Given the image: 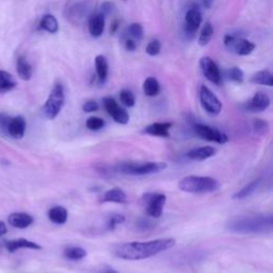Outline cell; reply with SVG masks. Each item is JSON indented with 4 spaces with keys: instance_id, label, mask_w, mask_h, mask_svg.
I'll list each match as a JSON object with an SVG mask.
<instances>
[{
    "instance_id": "obj_47",
    "label": "cell",
    "mask_w": 273,
    "mask_h": 273,
    "mask_svg": "<svg viewBox=\"0 0 273 273\" xmlns=\"http://www.w3.org/2000/svg\"><path fill=\"white\" fill-rule=\"evenodd\" d=\"M118 28H119V21L115 20V21L112 22V25L110 27V32L111 33H115L117 31V30H118Z\"/></svg>"
},
{
    "instance_id": "obj_8",
    "label": "cell",
    "mask_w": 273,
    "mask_h": 273,
    "mask_svg": "<svg viewBox=\"0 0 273 273\" xmlns=\"http://www.w3.org/2000/svg\"><path fill=\"white\" fill-rule=\"evenodd\" d=\"M200 102L203 109L210 116L216 117L222 111V103L220 102L217 95L206 86H202L200 89Z\"/></svg>"
},
{
    "instance_id": "obj_30",
    "label": "cell",
    "mask_w": 273,
    "mask_h": 273,
    "mask_svg": "<svg viewBox=\"0 0 273 273\" xmlns=\"http://www.w3.org/2000/svg\"><path fill=\"white\" fill-rule=\"evenodd\" d=\"M143 92L148 97H155L160 92V85L155 77H147L143 82Z\"/></svg>"
},
{
    "instance_id": "obj_40",
    "label": "cell",
    "mask_w": 273,
    "mask_h": 273,
    "mask_svg": "<svg viewBox=\"0 0 273 273\" xmlns=\"http://www.w3.org/2000/svg\"><path fill=\"white\" fill-rule=\"evenodd\" d=\"M11 120V117L6 113H0V133L7 135V125Z\"/></svg>"
},
{
    "instance_id": "obj_45",
    "label": "cell",
    "mask_w": 273,
    "mask_h": 273,
    "mask_svg": "<svg viewBox=\"0 0 273 273\" xmlns=\"http://www.w3.org/2000/svg\"><path fill=\"white\" fill-rule=\"evenodd\" d=\"M6 232H7V229H6L5 223L3 221H0V237L5 235Z\"/></svg>"
},
{
    "instance_id": "obj_43",
    "label": "cell",
    "mask_w": 273,
    "mask_h": 273,
    "mask_svg": "<svg viewBox=\"0 0 273 273\" xmlns=\"http://www.w3.org/2000/svg\"><path fill=\"white\" fill-rule=\"evenodd\" d=\"M91 273H119V272L116 269H113L112 267L106 266V265H104V266H102L100 268L94 269Z\"/></svg>"
},
{
    "instance_id": "obj_26",
    "label": "cell",
    "mask_w": 273,
    "mask_h": 273,
    "mask_svg": "<svg viewBox=\"0 0 273 273\" xmlns=\"http://www.w3.org/2000/svg\"><path fill=\"white\" fill-rule=\"evenodd\" d=\"M16 86L17 82L10 73L0 70V94L10 92V91L16 88Z\"/></svg>"
},
{
    "instance_id": "obj_11",
    "label": "cell",
    "mask_w": 273,
    "mask_h": 273,
    "mask_svg": "<svg viewBox=\"0 0 273 273\" xmlns=\"http://www.w3.org/2000/svg\"><path fill=\"white\" fill-rule=\"evenodd\" d=\"M193 131L196 136H199L201 139L206 140L209 142H216L219 144H225L229 141L227 136L220 132L217 128L210 127L208 125L201 124V123H195L193 125Z\"/></svg>"
},
{
    "instance_id": "obj_36",
    "label": "cell",
    "mask_w": 273,
    "mask_h": 273,
    "mask_svg": "<svg viewBox=\"0 0 273 273\" xmlns=\"http://www.w3.org/2000/svg\"><path fill=\"white\" fill-rule=\"evenodd\" d=\"M253 131L257 135H265L269 132V123L262 119H255L253 121Z\"/></svg>"
},
{
    "instance_id": "obj_9",
    "label": "cell",
    "mask_w": 273,
    "mask_h": 273,
    "mask_svg": "<svg viewBox=\"0 0 273 273\" xmlns=\"http://www.w3.org/2000/svg\"><path fill=\"white\" fill-rule=\"evenodd\" d=\"M143 203L145 205L146 214L151 218L158 219L162 216L166 196L163 193H145L143 195Z\"/></svg>"
},
{
    "instance_id": "obj_10",
    "label": "cell",
    "mask_w": 273,
    "mask_h": 273,
    "mask_svg": "<svg viewBox=\"0 0 273 273\" xmlns=\"http://www.w3.org/2000/svg\"><path fill=\"white\" fill-rule=\"evenodd\" d=\"M202 13L199 9V6L193 5L186 12L183 29L188 40H192L195 36V33L198 32V30L202 24Z\"/></svg>"
},
{
    "instance_id": "obj_3",
    "label": "cell",
    "mask_w": 273,
    "mask_h": 273,
    "mask_svg": "<svg viewBox=\"0 0 273 273\" xmlns=\"http://www.w3.org/2000/svg\"><path fill=\"white\" fill-rule=\"evenodd\" d=\"M178 188L188 193H211L218 190L220 183L212 177L190 175L179 180Z\"/></svg>"
},
{
    "instance_id": "obj_1",
    "label": "cell",
    "mask_w": 273,
    "mask_h": 273,
    "mask_svg": "<svg viewBox=\"0 0 273 273\" xmlns=\"http://www.w3.org/2000/svg\"><path fill=\"white\" fill-rule=\"evenodd\" d=\"M175 245L176 240L173 238L125 242L116 247L115 254L124 261H141L168 251L175 247Z\"/></svg>"
},
{
    "instance_id": "obj_42",
    "label": "cell",
    "mask_w": 273,
    "mask_h": 273,
    "mask_svg": "<svg viewBox=\"0 0 273 273\" xmlns=\"http://www.w3.org/2000/svg\"><path fill=\"white\" fill-rule=\"evenodd\" d=\"M121 42H122L123 46L125 47L127 51H135L136 48H138V43L135 42L132 39H123L121 40Z\"/></svg>"
},
{
    "instance_id": "obj_23",
    "label": "cell",
    "mask_w": 273,
    "mask_h": 273,
    "mask_svg": "<svg viewBox=\"0 0 273 273\" xmlns=\"http://www.w3.org/2000/svg\"><path fill=\"white\" fill-rule=\"evenodd\" d=\"M16 71L19 78L22 80L28 81L32 77V73H33L32 65L28 62V60L26 59L25 56L18 57L16 61Z\"/></svg>"
},
{
    "instance_id": "obj_24",
    "label": "cell",
    "mask_w": 273,
    "mask_h": 273,
    "mask_svg": "<svg viewBox=\"0 0 273 273\" xmlns=\"http://www.w3.org/2000/svg\"><path fill=\"white\" fill-rule=\"evenodd\" d=\"M95 70H96L98 82L105 83V81L107 80V77H108L109 65H108L107 59H106V57H104L103 55L96 56V58H95Z\"/></svg>"
},
{
    "instance_id": "obj_19",
    "label": "cell",
    "mask_w": 273,
    "mask_h": 273,
    "mask_svg": "<svg viewBox=\"0 0 273 273\" xmlns=\"http://www.w3.org/2000/svg\"><path fill=\"white\" fill-rule=\"evenodd\" d=\"M173 126L170 122H157L147 125L143 130V134H146L148 136H162V138H166L170 136V128Z\"/></svg>"
},
{
    "instance_id": "obj_22",
    "label": "cell",
    "mask_w": 273,
    "mask_h": 273,
    "mask_svg": "<svg viewBox=\"0 0 273 273\" xmlns=\"http://www.w3.org/2000/svg\"><path fill=\"white\" fill-rule=\"evenodd\" d=\"M104 203H117V204H125L127 202V195L123 189L121 188H112L110 190L106 191L103 196Z\"/></svg>"
},
{
    "instance_id": "obj_33",
    "label": "cell",
    "mask_w": 273,
    "mask_h": 273,
    "mask_svg": "<svg viewBox=\"0 0 273 273\" xmlns=\"http://www.w3.org/2000/svg\"><path fill=\"white\" fill-rule=\"evenodd\" d=\"M225 77L235 82V83H242L245 80V73L242 72V70L238 66H233L231 68H227V70L224 72Z\"/></svg>"
},
{
    "instance_id": "obj_7",
    "label": "cell",
    "mask_w": 273,
    "mask_h": 273,
    "mask_svg": "<svg viewBox=\"0 0 273 273\" xmlns=\"http://www.w3.org/2000/svg\"><path fill=\"white\" fill-rule=\"evenodd\" d=\"M91 12V5L87 0H76L67 4L65 15L67 20L74 25H79L85 20Z\"/></svg>"
},
{
    "instance_id": "obj_27",
    "label": "cell",
    "mask_w": 273,
    "mask_h": 273,
    "mask_svg": "<svg viewBox=\"0 0 273 273\" xmlns=\"http://www.w3.org/2000/svg\"><path fill=\"white\" fill-rule=\"evenodd\" d=\"M40 29L50 34H56L59 31V24L57 18L51 14H45L40 20Z\"/></svg>"
},
{
    "instance_id": "obj_39",
    "label": "cell",
    "mask_w": 273,
    "mask_h": 273,
    "mask_svg": "<svg viewBox=\"0 0 273 273\" xmlns=\"http://www.w3.org/2000/svg\"><path fill=\"white\" fill-rule=\"evenodd\" d=\"M115 9H116V4L112 1H104L100 6V10H98L97 12H100L106 17V16H108V15H110L113 11H115Z\"/></svg>"
},
{
    "instance_id": "obj_6",
    "label": "cell",
    "mask_w": 273,
    "mask_h": 273,
    "mask_svg": "<svg viewBox=\"0 0 273 273\" xmlns=\"http://www.w3.org/2000/svg\"><path fill=\"white\" fill-rule=\"evenodd\" d=\"M223 44L227 51L238 56L251 55L256 47L253 42L234 34H226L224 36Z\"/></svg>"
},
{
    "instance_id": "obj_13",
    "label": "cell",
    "mask_w": 273,
    "mask_h": 273,
    "mask_svg": "<svg viewBox=\"0 0 273 273\" xmlns=\"http://www.w3.org/2000/svg\"><path fill=\"white\" fill-rule=\"evenodd\" d=\"M200 67L203 75L208 81L216 86H221L223 77L217 63L210 57H203L200 61Z\"/></svg>"
},
{
    "instance_id": "obj_35",
    "label": "cell",
    "mask_w": 273,
    "mask_h": 273,
    "mask_svg": "<svg viewBox=\"0 0 273 273\" xmlns=\"http://www.w3.org/2000/svg\"><path fill=\"white\" fill-rule=\"evenodd\" d=\"M86 126L90 131L98 132V131L103 130V128L105 127V121L101 118H97V117H90L87 120Z\"/></svg>"
},
{
    "instance_id": "obj_38",
    "label": "cell",
    "mask_w": 273,
    "mask_h": 273,
    "mask_svg": "<svg viewBox=\"0 0 273 273\" xmlns=\"http://www.w3.org/2000/svg\"><path fill=\"white\" fill-rule=\"evenodd\" d=\"M125 220H126V219H125V217H124L123 215H120V214L112 215V216L109 218V221H108V224H107L108 230L113 231L118 225L124 223V222H125Z\"/></svg>"
},
{
    "instance_id": "obj_34",
    "label": "cell",
    "mask_w": 273,
    "mask_h": 273,
    "mask_svg": "<svg viewBox=\"0 0 273 273\" xmlns=\"http://www.w3.org/2000/svg\"><path fill=\"white\" fill-rule=\"evenodd\" d=\"M120 100H121V102H122V104L125 106V107H128V108L134 107L135 104H136L135 95L133 94V92L131 90H127V89H124V90L121 91Z\"/></svg>"
},
{
    "instance_id": "obj_46",
    "label": "cell",
    "mask_w": 273,
    "mask_h": 273,
    "mask_svg": "<svg viewBox=\"0 0 273 273\" xmlns=\"http://www.w3.org/2000/svg\"><path fill=\"white\" fill-rule=\"evenodd\" d=\"M212 3H214V0H202V4L205 9H210Z\"/></svg>"
},
{
    "instance_id": "obj_21",
    "label": "cell",
    "mask_w": 273,
    "mask_h": 273,
    "mask_svg": "<svg viewBox=\"0 0 273 273\" xmlns=\"http://www.w3.org/2000/svg\"><path fill=\"white\" fill-rule=\"evenodd\" d=\"M144 31H143V27L139 22H133L128 27L125 28L124 31L121 34V40L123 39H132L136 43H140L143 39Z\"/></svg>"
},
{
    "instance_id": "obj_32",
    "label": "cell",
    "mask_w": 273,
    "mask_h": 273,
    "mask_svg": "<svg viewBox=\"0 0 273 273\" xmlns=\"http://www.w3.org/2000/svg\"><path fill=\"white\" fill-rule=\"evenodd\" d=\"M88 253L86 250L80 247H71L64 251V256L70 261H80L85 259Z\"/></svg>"
},
{
    "instance_id": "obj_29",
    "label": "cell",
    "mask_w": 273,
    "mask_h": 273,
    "mask_svg": "<svg viewBox=\"0 0 273 273\" xmlns=\"http://www.w3.org/2000/svg\"><path fill=\"white\" fill-rule=\"evenodd\" d=\"M260 185H261V179L260 178L252 180L251 183H249L248 185H246L244 188L241 189V190H239L238 192L235 193L233 195V199H235V200H244V199L249 198L250 195H252L257 190V188L260 187Z\"/></svg>"
},
{
    "instance_id": "obj_20",
    "label": "cell",
    "mask_w": 273,
    "mask_h": 273,
    "mask_svg": "<svg viewBox=\"0 0 273 273\" xmlns=\"http://www.w3.org/2000/svg\"><path fill=\"white\" fill-rule=\"evenodd\" d=\"M216 154L217 148L212 146H201L189 150L186 156L193 161H204L210 157H214Z\"/></svg>"
},
{
    "instance_id": "obj_17",
    "label": "cell",
    "mask_w": 273,
    "mask_h": 273,
    "mask_svg": "<svg viewBox=\"0 0 273 273\" xmlns=\"http://www.w3.org/2000/svg\"><path fill=\"white\" fill-rule=\"evenodd\" d=\"M5 249L9 251L10 253L16 252L17 250L20 249H30V250H41L42 247L36 244L34 241H30L25 238H18V239H13L4 242Z\"/></svg>"
},
{
    "instance_id": "obj_4",
    "label": "cell",
    "mask_w": 273,
    "mask_h": 273,
    "mask_svg": "<svg viewBox=\"0 0 273 273\" xmlns=\"http://www.w3.org/2000/svg\"><path fill=\"white\" fill-rule=\"evenodd\" d=\"M165 162H121L118 165L113 166V169L117 173L124 174V175H133V176H142L149 175V174L159 173L166 169Z\"/></svg>"
},
{
    "instance_id": "obj_15",
    "label": "cell",
    "mask_w": 273,
    "mask_h": 273,
    "mask_svg": "<svg viewBox=\"0 0 273 273\" xmlns=\"http://www.w3.org/2000/svg\"><path fill=\"white\" fill-rule=\"evenodd\" d=\"M27 123L24 117L17 116L11 118L9 125H7V135L14 139H21L25 136Z\"/></svg>"
},
{
    "instance_id": "obj_12",
    "label": "cell",
    "mask_w": 273,
    "mask_h": 273,
    "mask_svg": "<svg viewBox=\"0 0 273 273\" xmlns=\"http://www.w3.org/2000/svg\"><path fill=\"white\" fill-rule=\"evenodd\" d=\"M103 104L106 111L108 112V115L113 119L115 122L121 125H126L130 122V113L127 112L125 108L121 107L115 98L105 97L103 100Z\"/></svg>"
},
{
    "instance_id": "obj_44",
    "label": "cell",
    "mask_w": 273,
    "mask_h": 273,
    "mask_svg": "<svg viewBox=\"0 0 273 273\" xmlns=\"http://www.w3.org/2000/svg\"><path fill=\"white\" fill-rule=\"evenodd\" d=\"M138 227L142 230H148V229H151V227H153V224H151L147 219H141L138 222Z\"/></svg>"
},
{
    "instance_id": "obj_28",
    "label": "cell",
    "mask_w": 273,
    "mask_h": 273,
    "mask_svg": "<svg viewBox=\"0 0 273 273\" xmlns=\"http://www.w3.org/2000/svg\"><path fill=\"white\" fill-rule=\"evenodd\" d=\"M250 81L255 85H262V86H267L272 87L273 86V75L270 71H260L255 74H253L250 78Z\"/></svg>"
},
{
    "instance_id": "obj_25",
    "label": "cell",
    "mask_w": 273,
    "mask_h": 273,
    "mask_svg": "<svg viewBox=\"0 0 273 273\" xmlns=\"http://www.w3.org/2000/svg\"><path fill=\"white\" fill-rule=\"evenodd\" d=\"M48 218L52 223L62 225L66 223L68 218L67 209L63 206H55L49 209L48 211Z\"/></svg>"
},
{
    "instance_id": "obj_5",
    "label": "cell",
    "mask_w": 273,
    "mask_h": 273,
    "mask_svg": "<svg viewBox=\"0 0 273 273\" xmlns=\"http://www.w3.org/2000/svg\"><path fill=\"white\" fill-rule=\"evenodd\" d=\"M65 103L64 87L61 82H56L51 89L47 101L43 106V113L46 119L54 120L61 112Z\"/></svg>"
},
{
    "instance_id": "obj_2",
    "label": "cell",
    "mask_w": 273,
    "mask_h": 273,
    "mask_svg": "<svg viewBox=\"0 0 273 273\" xmlns=\"http://www.w3.org/2000/svg\"><path fill=\"white\" fill-rule=\"evenodd\" d=\"M226 229L240 235L268 234L273 230L272 215L245 214L234 216L226 222Z\"/></svg>"
},
{
    "instance_id": "obj_37",
    "label": "cell",
    "mask_w": 273,
    "mask_h": 273,
    "mask_svg": "<svg viewBox=\"0 0 273 273\" xmlns=\"http://www.w3.org/2000/svg\"><path fill=\"white\" fill-rule=\"evenodd\" d=\"M160 50H161V43L159 40H153V41H150L148 44H147V46H146V54L148 56H151V57H155L157 55L160 54Z\"/></svg>"
},
{
    "instance_id": "obj_16",
    "label": "cell",
    "mask_w": 273,
    "mask_h": 273,
    "mask_svg": "<svg viewBox=\"0 0 273 273\" xmlns=\"http://www.w3.org/2000/svg\"><path fill=\"white\" fill-rule=\"evenodd\" d=\"M105 19L106 17L100 12H96L90 15L88 21L89 33L93 37H100L103 35L105 30Z\"/></svg>"
},
{
    "instance_id": "obj_41",
    "label": "cell",
    "mask_w": 273,
    "mask_h": 273,
    "mask_svg": "<svg viewBox=\"0 0 273 273\" xmlns=\"http://www.w3.org/2000/svg\"><path fill=\"white\" fill-rule=\"evenodd\" d=\"M82 109H83V111L87 112V113H92V112H95V111H97L98 109H100V106H98V104L95 101L90 100V101H87L85 104H83Z\"/></svg>"
},
{
    "instance_id": "obj_31",
    "label": "cell",
    "mask_w": 273,
    "mask_h": 273,
    "mask_svg": "<svg viewBox=\"0 0 273 273\" xmlns=\"http://www.w3.org/2000/svg\"><path fill=\"white\" fill-rule=\"evenodd\" d=\"M212 35H214V26H212L211 22L209 21L205 22L199 36V44L201 46H206V45L211 41Z\"/></svg>"
},
{
    "instance_id": "obj_14",
    "label": "cell",
    "mask_w": 273,
    "mask_h": 273,
    "mask_svg": "<svg viewBox=\"0 0 273 273\" xmlns=\"http://www.w3.org/2000/svg\"><path fill=\"white\" fill-rule=\"evenodd\" d=\"M271 104L270 97L265 92H256L254 96L246 103V110L250 112H263L269 108Z\"/></svg>"
},
{
    "instance_id": "obj_18",
    "label": "cell",
    "mask_w": 273,
    "mask_h": 273,
    "mask_svg": "<svg viewBox=\"0 0 273 273\" xmlns=\"http://www.w3.org/2000/svg\"><path fill=\"white\" fill-rule=\"evenodd\" d=\"M7 221H9L10 225H12L15 229H20L24 230L29 227L33 223V218L26 212H13L7 218Z\"/></svg>"
}]
</instances>
